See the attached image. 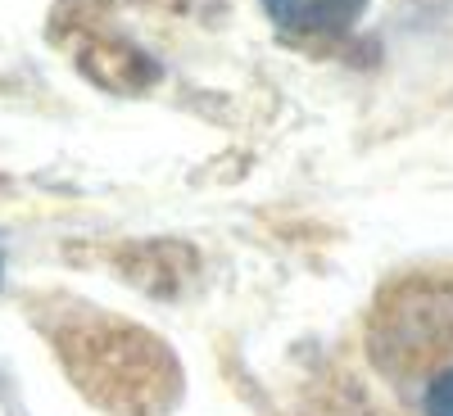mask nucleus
I'll list each match as a JSON object with an SVG mask.
<instances>
[{
	"label": "nucleus",
	"instance_id": "1",
	"mask_svg": "<svg viewBox=\"0 0 453 416\" xmlns=\"http://www.w3.org/2000/svg\"><path fill=\"white\" fill-rule=\"evenodd\" d=\"M363 353L408 416H453V268H418L376 290Z\"/></svg>",
	"mask_w": 453,
	"mask_h": 416
},
{
	"label": "nucleus",
	"instance_id": "2",
	"mask_svg": "<svg viewBox=\"0 0 453 416\" xmlns=\"http://www.w3.org/2000/svg\"><path fill=\"white\" fill-rule=\"evenodd\" d=\"M263 10L295 36H345L367 14V0H263Z\"/></svg>",
	"mask_w": 453,
	"mask_h": 416
}]
</instances>
